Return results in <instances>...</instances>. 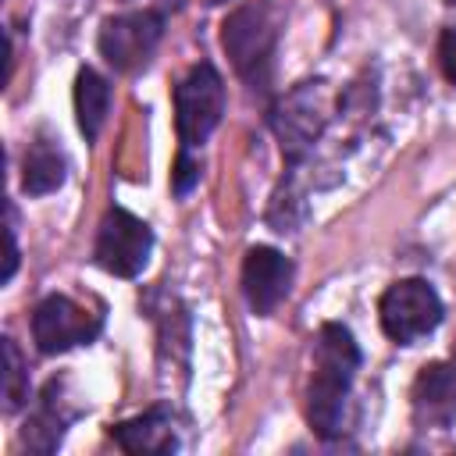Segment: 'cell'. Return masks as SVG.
I'll use <instances>...</instances> for the list:
<instances>
[{"label": "cell", "instance_id": "obj_1", "mask_svg": "<svg viewBox=\"0 0 456 456\" xmlns=\"http://www.w3.org/2000/svg\"><path fill=\"white\" fill-rule=\"evenodd\" d=\"M360 367V346L338 321L321 324L314 342V374L306 385V420L321 438H338L346 420V399Z\"/></svg>", "mask_w": 456, "mask_h": 456}, {"label": "cell", "instance_id": "obj_2", "mask_svg": "<svg viewBox=\"0 0 456 456\" xmlns=\"http://www.w3.org/2000/svg\"><path fill=\"white\" fill-rule=\"evenodd\" d=\"M281 36V7L274 0H249L235 7L221 25V46L232 57L239 78L264 93L274 68V50Z\"/></svg>", "mask_w": 456, "mask_h": 456}, {"label": "cell", "instance_id": "obj_3", "mask_svg": "<svg viewBox=\"0 0 456 456\" xmlns=\"http://www.w3.org/2000/svg\"><path fill=\"white\" fill-rule=\"evenodd\" d=\"M331 121V93L324 78H306L292 86L274 107H271V132L278 135L281 157L289 167H303L314 153L317 139L324 135Z\"/></svg>", "mask_w": 456, "mask_h": 456}, {"label": "cell", "instance_id": "obj_4", "mask_svg": "<svg viewBox=\"0 0 456 456\" xmlns=\"http://www.w3.org/2000/svg\"><path fill=\"white\" fill-rule=\"evenodd\" d=\"M378 317L392 342L413 346L442 324L445 306H442V296L435 292V285H428L424 278H399L385 289V296L378 303Z\"/></svg>", "mask_w": 456, "mask_h": 456}, {"label": "cell", "instance_id": "obj_5", "mask_svg": "<svg viewBox=\"0 0 456 456\" xmlns=\"http://www.w3.org/2000/svg\"><path fill=\"white\" fill-rule=\"evenodd\" d=\"M224 114V82L210 61H200L175 86V128L182 150H196L210 139Z\"/></svg>", "mask_w": 456, "mask_h": 456}, {"label": "cell", "instance_id": "obj_6", "mask_svg": "<svg viewBox=\"0 0 456 456\" xmlns=\"http://www.w3.org/2000/svg\"><path fill=\"white\" fill-rule=\"evenodd\" d=\"M153 253V232L142 217H135L125 207H110L100 221L93 256L107 274L135 278Z\"/></svg>", "mask_w": 456, "mask_h": 456}, {"label": "cell", "instance_id": "obj_7", "mask_svg": "<svg viewBox=\"0 0 456 456\" xmlns=\"http://www.w3.org/2000/svg\"><path fill=\"white\" fill-rule=\"evenodd\" d=\"M103 328V314L86 310L64 292H50L36 310H32V338L39 353L57 356L75 346H89Z\"/></svg>", "mask_w": 456, "mask_h": 456}, {"label": "cell", "instance_id": "obj_8", "mask_svg": "<svg viewBox=\"0 0 456 456\" xmlns=\"http://www.w3.org/2000/svg\"><path fill=\"white\" fill-rule=\"evenodd\" d=\"M164 11H128L114 14L100 28V53L114 71H135L150 61L164 36Z\"/></svg>", "mask_w": 456, "mask_h": 456}, {"label": "cell", "instance_id": "obj_9", "mask_svg": "<svg viewBox=\"0 0 456 456\" xmlns=\"http://www.w3.org/2000/svg\"><path fill=\"white\" fill-rule=\"evenodd\" d=\"M292 260L271 246H253L246 249V260H242V296L249 303L253 314L267 317L278 310V303L289 296L292 289Z\"/></svg>", "mask_w": 456, "mask_h": 456}, {"label": "cell", "instance_id": "obj_10", "mask_svg": "<svg viewBox=\"0 0 456 456\" xmlns=\"http://www.w3.org/2000/svg\"><path fill=\"white\" fill-rule=\"evenodd\" d=\"M417 428H449L456 420V360L428 363L413 381Z\"/></svg>", "mask_w": 456, "mask_h": 456}, {"label": "cell", "instance_id": "obj_11", "mask_svg": "<svg viewBox=\"0 0 456 456\" xmlns=\"http://www.w3.org/2000/svg\"><path fill=\"white\" fill-rule=\"evenodd\" d=\"M110 438L132 452V456H167L178 449V435H175V417L167 406H150L139 417H128L121 424L110 428Z\"/></svg>", "mask_w": 456, "mask_h": 456}, {"label": "cell", "instance_id": "obj_12", "mask_svg": "<svg viewBox=\"0 0 456 456\" xmlns=\"http://www.w3.org/2000/svg\"><path fill=\"white\" fill-rule=\"evenodd\" d=\"M61 392H64V385H61V381H50L46 392H43V399H39V406H36V413H32L28 424H25V435H21V438H25V445L36 449V452H53V449L61 445L68 424L78 417V410L68 406Z\"/></svg>", "mask_w": 456, "mask_h": 456}, {"label": "cell", "instance_id": "obj_13", "mask_svg": "<svg viewBox=\"0 0 456 456\" xmlns=\"http://www.w3.org/2000/svg\"><path fill=\"white\" fill-rule=\"evenodd\" d=\"M64 178H68L64 150L50 135H36L25 150V160H21V189L28 196H46V192L61 189Z\"/></svg>", "mask_w": 456, "mask_h": 456}, {"label": "cell", "instance_id": "obj_14", "mask_svg": "<svg viewBox=\"0 0 456 456\" xmlns=\"http://www.w3.org/2000/svg\"><path fill=\"white\" fill-rule=\"evenodd\" d=\"M107 110H110V86H107V78L100 71H93V68H82L75 75V118H78V128H82L86 142L100 139Z\"/></svg>", "mask_w": 456, "mask_h": 456}, {"label": "cell", "instance_id": "obj_15", "mask_svg": "<svg viewBox=\"0 0 456 456\" xmlns=\"http://www.w3.org/2000/svg\"><path fill=\"white\" fill-rule=\"evenodd\" d=\"M25 403H28V370L14 338H4V410L18 413Z\"/></svg>", "mask_w": 456, "mask_h": 456}, {"label": "cell", "instance_id": "obj_16", "mask_svg": "<svg viewBox=\"0 0 456 456\" xmlns=\"http://www.w3.org/2000/svg\"><path fill=\"white\" fill-rule=\"evenodd\" d=\"M200 160L192 157V150H178V160H175V171H171V189L175 196H185L196 182H200Z\"/></svg>", "mask_w": 456, "mask_h": 456}, {"label": "cell", "instance_id": "obj_17", "mask_svg": "<svg viewBox=\"0 0 456 456\" xmlns=\"http://www.w3.org/2000/svg\"><path fill=\"white\" fill-rule=\"evenodd\" d=\"M438 64H442L449 86H456V28H442V36H438Z\"/></svg>", "mask_w": 456, "mask_h": 456}, {"label": "cell", "instance_id": "obj_18", "mask_svg": "<svg viewBox=\"0 0 456 456\" xmlns=\"http://www.w3.org/2000/svg\"><path fill=\"white\" fill-rule=\"evenodd\" d=\"M18 267V239H14V210H11V224H7V267H4V281L14 278Z\"/></svg>", "mask_w": 456, "mask_h": 456}, {"label": "cell", "instance_id": "obj_19", "mask_svg": "<svg viewBox=\"0 0 456 456\" xmlns=\"http://www.w3.org/2000/svg\"><path fill=\"white\" fill-rule=\"evenodd\" d=\"M210 4H224V0H210Z\"/></svg>", "mask_w": 456, "mask_h": 456}, {"label": "cell", "instance_id": "obj_20", "mask_svg": "<svg viewBox=\"0 0 456 456\" xmlns=\"http://www.w3.org/2000/svg\"><path fill=\"white\" fill-rule=\"evenodd\" d=\"M449 7H456V0H449Z\"/></svg>", "mask_w": 456, "mask_h": 456}]
</instances>
